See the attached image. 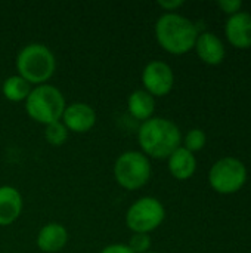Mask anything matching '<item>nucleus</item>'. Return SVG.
Instances as JSON below:
<instances>
[{
	"label": "nucleus",
	"mask_w": 251,
	"mask_h": 253,
	"mask_svg": "<svg viewBox=\"0 0 251 253\" xmlns=\"http://www.w3.org/2000/svg\"><path fill=\"white\" fill-rule=\"evenodd\" d=\"M179 127L163 117H151L143 122L138 132V141L145 156L154 159H169L180 145Z\"/></svg>",
	"instance_id": "obj_1"
},
{
	"label": "nucleus",
	"mask_w": 251,
	"mask_h": 253,
	"mask_svg": "<svg viewBox=\"0 0 251 253\" xmlns=\"http://www.w3.org/2000/svg\"><path fill=\"white\" fill-rule=\"evenodd\" d=\"M155 37L160 46L173 55L189 52L197 42L198 28L188 18L178 13H164L155 24Z\"/></svg>",
	"instance_id": "obj_2"
},
{
	"label": "nucleus",
	"mask_w": 251,
	"mask_h": 253,
	"mask_svg": "<svg viewBox=\"0 0 251 253\" xmlns=\"http://www.w3.org/2000/svg\"><path fill=\"white\" fill-rule=\"evenodd\" d=\"M18 76L30 84H44L56 70V59L52 50L41 43L24 46L16 56Z\"/></svg>",
	"instance_id": "obj_3"
},
{
	"label": "nucleus",
	"mask_w": 251,
	"mask_h": 253,
	"mask_svg": "<svg viewBox=\"0 0 251 253\" xmlns=\"http://www.w3.org/2000/svg\"><path fill=\"white\" fill-rule=\"evenodd\" d=\"M65 98L62 92L52 84H38L31 89L25 99V110L28 116L44 126L59 122L65 110Z\"/></svg>",
	"instance_id": "obj_4"
},
{
	"label": "nucleus",
	"mask_w": 251,
	"mask_h": 253,
	"mask_svg": "<svg viewBox=\"0 0 251 253\" xmlns=\"http://www.w3.org/2000/svg\"><path fill=\"white\" fill-rule=\"evenodd\" d=\"M114 178L127 191L139 190L151 178V163L141 151H126L115 160Z\"/></svg>",
	"instance_id": "obj_5"
},
{
	"label": "nucleus",
	"mask_w": 251,
	"mask_h": 253,
	"mask_svg": "<svg viewBox=\"0 0 251 253\" xmlns=\"http://www.w3.org/2000/svg\"><path fill=\"white\" fill-rule=\"evenodd\" d=\"M166 211L160 200L142 197L136 200L126 213V225L133 233L148 234L157 230L164 221Z\"/></svg>",
	"instance_id": "obj_6"
},
{
	"label": "nucleus",
	"mask_w": 251,
	"mask_h": 253,
	"mask_svg": "<svg viewBox=\"0 0 251 253\" xmlns=\"http://www.w3.org/2000/svg\"><path fill=\"white\" fill-rule=\"evenodd\" d=\"M209 179L212 187L220 194L237 193L246 184L247 169L238 159L226 157L212 166Z\"/></svg>",
	"instance_id": "obj_7"
},
{
	"label": "nucleus",
	"mask_w": 251,
	"mask_h": 253,
	"mask_svg": "<svg viewBox=\"0 0 251 253\" xmlns=\"http://www.w3.org/2000/svg\"><path fill=\"white\" fill-rule=\"evenodd\" d=\"M142 83L143 90H146L152 96H164L167 95L175 83V76L169 64L163 61H152L146 64L142 71Z\"/></svg>",
	"instance_id": "obj_8"
},
{
	"label": "nucleus",
	"mask_w": 251,
	"mask_h": 253,
	"mask_svg": "<svg viewBox=\"0 0 251 253\" xmlns=\"http://www.w3.org/2000/svg\"><path fill=\"white\" fill-rule=\"evenodd\" d=\"M62 123L68 132L86 133L96 125L95 110L84 102H74L65 107L62 114Z\"/></svg>",
	"instance_id": "obj_9"
},
{
	"label": "nucleus",
	"mask_w": 251,
	"mask_h": 253,
	"mask_svg": "<svg viewBox=\"0 0 251 253\" xmlns=\"http://www.w3.org/2000/svg\"><path fill=\"white\" fill-rule=\"evenodd\" d=\"M226 37L229 43L238 49H247L251 46V15L247 12H238L231 15L226 22Z\"/></svg>",
	"instance_id": "obj_10"
},
{
	"label": "nucleus",
	"mask_w": 251,
	"mask_h": 253,
	"mask_svg": "<svg viewBox=\"0 0 251 253\" xmlns=\"http://www.w3.org/2000/svg\"><path fill=\"white\" fill-rule=\"evenodd\" d=\"M22 212V197L15 187H0V225L13 224Z\"/></svg>",
	"instance_id": "obj_11"
},
{
	"label": "nucleus",
	"mask_w": 251,
	"mask_h": 253,
	"mask_svg": "<svg viewBox=\"0 0 251 253\" xmlns=\"http://www.w3.org/2000/svg\"><path fill=\"white\" fill-rule=\"evenodd\" d=\"M68 242V233L64 225L50 222L46 224L37 236V246L41 252L56 253L62 251Z\"/></svg>",
	"instance_id": "obj_12"
},
{
	"label": "nucleus",
	"mask_w": 251,
	"mask_h": 253,
	"mask_svg": "<svg viewBox=\"0 0 251 253\" xmlns=\"http://www.w3.org/2000/svg\"><path fill=\"white\" fill-rule=\"evenodd\" d=\"M198 56L209 65H217L225 58V46L222 40L213 33L198 34L195 46Z\"/></svg>",
	"instance_id": "obj_13"
},
{
	"label": "nucleus",
	"mask_w": 251,
	"mask_h": 253,
	"mask_svg": "<svg viewBox=\"0 0 251 253\" xmlns=\"http://www.w3.org/2000/svg\"><path fill=\"white\" fill-rule=\"evenodd\" d=\"M197 169V160L195 156L188 151L183 147H179L178 150H175L170 157H169V170L170 173L179 179V181H185L188 178H191L194 175Z\"/></svg>",
	"instance_id": "obj_14"
},
{
	"label": "nucleus",
	"mask_w": 251,
	"mask_h": 253,
	"mask_svg": "<svg viewBox=\"0 0 251 253\" xmlns=\"http://www.w3.org/2000/svg\"><path fill=\"white\" fill-rule=\"evenodd\" d=\"M127 110L129 113L142 123L149 120L155 111V99L143 89H138L130 93L127 98Z\"/></svg>",
	"instance_id": "obj_15"
},
{
	"label": "nucleus",
	"mask_w": 251,
	"mask_h": 253,
	"mask_svg": "<svg viewBox=\"0 0 251 253\" xmlns=\"http://www.w3.org/2000/svg\"><path fill=\"white\" fill-rule=\"evenodd\" d=\"M1 92L6 99L12 102H21L25 101L31 92V84L24 80L21 76H10L7 77L1 84Z\"/></svg>",
	"instance_id": "obj_16"
},
{
	"label": "nucleus",
	"mask_w": 251,
	"mask_h": 253,
	"mask_svg": "<svg viewBox=\"0 0 251 253\" xmlns=\"http://www.w3.org/2000/svg\"><path fill=\"white\" fill-rule=\"evenodd\" d=\"M44 139H46V142H49L50 145H55V147L64 145L68 139V129L64 126V123L61 120L50 123L44 129Z\"/></svg>",
	"instance_id": "obj_17"
},
{
	"label": "nucleus",
	"mask_w": 251,
	"mask_h": 253,
	"mask_svg": "<svg viewBox=\"0 0 251 253\" xmlns=\"http://www.w3.org/2000/svg\"><path fill=\"white\" fill-rule=\"evenodd\" d=\"M206 145V133L201 129H192L185 136V147L188 151H200Z\"/></svg>",
	"instance_id": "obj_18"
},
{
	"label": "nucleus",
	"mask_w": 251,
	"mask_h": 253,
	"mask_svg": "<svg viewBox=\"0 0 251 253\" xmlns=\"http://www.w3.org/2000/svg\"><path fill=\"white\" fill-rule=\"evenodd\" d=\"M127 246H129L135 253L149 252V248H151V237H149V234L133 233V236L130 237Z\"/></svg>",
	"instance_id": "obj_19"
},
{
	"label": "nucleus",
	"mask_w": 251,
	"mask_h": 253,
	"mask_svg": "<svg viewBox=\"0 0 251 253\" xmlns=\"http://www.w3.org/2000/svg\"><path fill=\"white\" fill-rule=\"evenodd\" d=\"M217 6H219L223 12H226V13H229V15H235V13L240 12L243 3H241L240 0H222V1L217 3Z\"/></svg>",
	"instance_id": "obj_20"
},
{
	"label": "nucleus",
	"mask_w": 251,
	"mask_h": 253,
	"mask_svg": "<svg viewBox=\"0 0 251 253\" xmlns=\"http://www.w3.org/2000/svg\"><path fill=\"white\" fill-rule=\"evenodd\" d=\"M101 253H135L127 245H120V243H117V245H109V246H107V248H104Z\"/></svg>",
	"instance_id": "obj_21"
},
{
	"label": "nucleus",
	"mask_w": 251,
	"mask_h": 253,
	"mask_svg": "<svg viewBox=\"0 0 251 253\" xmlns=\"http://www.w3.org/2000/svg\"><path fill=\"white\" fill-rule=\"evenodd\" d=\"M183 4V1L182 0H160L158 1V6H161L164 10H167L169 13H172L175 9H178V7H180Z\"/></svg>",
	"instance_id": "obj_22"
},
{
	"label": "nucleus",
	"mask_w": 251,
	"mask_h": 253,
	"mask_svg": "<svg viewBox=\"0 0 251 253\" xmlns=\"http://www.w3.org/2000/svg\"><path fill=\"white\" fill-rule=\"evenodd\" d=\"M146 253H157V252H146Z\"/></svg>",
	"instance_id": "obj_23"
}]
</instances>
